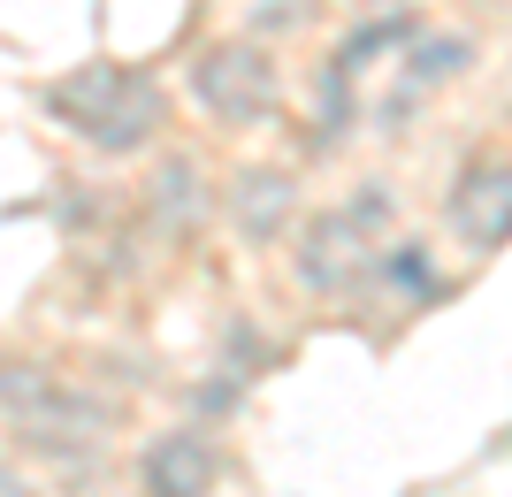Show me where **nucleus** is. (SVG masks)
<instances>
[{"instance_id": "nucleus-1", "label": "nucleus", "mask_w": 512, "mask_h": 497, "mask_svg": "<svg viewBox=\"0 0 512 497\" xmlns=\"http://www.w3.org/2000/svg\"><path fill=\"white\" fill-rule=\"evenodd\" d=\"M46 115L100 153H138L161 138L169 100L138 62H85V69H69L62 85H46Z\"/></svg>"}, {"instance_id": "nucleus-2", "label": "nucleus", "mask_w": 512, "mask_h": 497, "mask_svg": "<svg viewBox=\"0 0 512 497\" xmlns=\"http://www.w3.org/2000/svg\"><path fill=\"white\" fill-rule=\"evenodd\" d=\"M0 413H8V429H16L23 452L54 459V467H85L92 444L115 429V406H107V398L62 383V375L39 368V360H0Z\"/></svg>"}, {"instance_id": "nucleus-3", "label": "nucleus", "mask_w": 512, "mask_h": 497, "mask_svg": "<svg viewBox=\"0 0 512 497\" xmlns=\"http://www.w3.org/2000/svg\"><path fill=\"white\" fill-rule=\"evenodd\" d=\"M192 100L214 115L222 130H253L283 108V77L268 62V46L253 39H214L192 54Z\"/></svg>"}, {"instance_id": "nucleus-4", "label": "nucleus", "mask_w": 512, "mask_h": 497, "mask_svg": "<svg viewBox=\"0 0 512 497\" xmlns=\"http://www.w3.org/2000/svg\"><path fill=\"white\" fill-rule=\"evenodd\" d=\"M367 276H375V230H360L344 207H329V215H314L299 230V283L306 291L344 299V291H360Z\"/></svg>"}, {"instance_id": "nucleus-5", "label": "nucleus", "mask_w": 512, "mask_h": 497, "mask_svg": "<svg viewBox=\"0 0 512 497\" xmlns=\"http://www.w3.org/2000/svg\"><path fill=\"white\" fill-rule=\"evenodd\" d=\"M451 230H459V245H474V253H497V245H505V230H512L505 153H482V161L459 169V184H451Z\"/></svg>"}, {"instance_id": "nucleus-6", "label": "nucleus", "mask_w": 512, "mask_h": 497, "mask_svg": "<svg viewBox=\"0 0 512 497\" xmlns=\"http://www.w3.org/2000/svg\"><path fill=\"white\" fill-rule=\"evenodd\" d=\"M214 482H222V452L199 429H169L138 452V490L146 497H207Z\"/></svg>"}, {"instance_id": "nucleus-7", "label": "nucleus", "mask_w": 512, "mask_h": 497, "mask_svg": "<svg viewBox=\"0 0 512 497\" xmlns=\"http://www.w3.org/2000/svg\"><path fill=\"white\" fill-rule=\"evenodd\" d=\"M207 176H199V161L192 153H176V161H161L153 169V184H146V215H153V230L161 238H192L199 222H207Z\"/></svg>"}, {"instance_id": "nucleus-8", "label": "nucleus", "mask_w": 512, "mask_h": 497, "mask_svg": "<svg viewBox=\"0 0 512 497\" xmlns=\"http://www.w3.org/2000/svg\"><path fill=\"white\" fill-rule=\"evenodd\" d=\"M291 207H299V184H291L283 169H237V176H230V222H237L253 245L283 238Z\"/></svg>"}, {"instance_id": "nucleus-9", "label": "nucleus", "mask_w": 512, "mask_h": 497, "mask_svg": "<svg viewBox=\"0 0 512 497\" xmlns=\"http://www.w3.org/2000/svg\"><path fill=\"white\" fill-rule=\"evenodd\" d=\"M474 69V39H459V31H444V39H421L406 54V85L383 100V130H398V115L421 100V92H436V85H451V77H467Z\"/></svg>"}, {"instance_id": "nucleus-10", "label": "nucleus", "mask_w": 512, "mask_h": 497, "mask_svg": "<svg viewBox=\"0 0 512 497\" xmlns=\"http://www.w3.org/2000/svg\"><path fill=\"white\" fill-rule=\"evenodd\" d=\"M375 276H383L398 299H413V306H421V299H444V276H436V260H428L421 238L383 245V253H375Z\"/></svg>"}, {"instance_id": "nucleus-11", "label": "nucleus", "mask_w": 512, "mask_h": 497, "mask_svg": "<svg viewBox=\"0 0 512 497\" xmlns=\"http://www.w3.org/2000/svg\"><path fill=\"white\" fill-rule=\"evenodd\" d=\"M413 31H421V16H413V8H398V16H383V23H367V31H352V39H344L337 54H329V62H337V69H352V77H360V69L375 62L383 46L413 39Z\"/></svg>"}, {"instance_id": "nucleus-12", "label": "nucleus", "mask_w": 512, "mask_h": 497, "mask_svg": "<svg viewBox=\"0 0 512 497\" xmlns=\"http://www.w3.org/2000/svg\"><path fill=\"white\" fill-rule=\"evenodd\" d=\"M344 130H352V69H321V146H337Z\"/></svg>"}, {"instance_id": "nucleus-13", "label": "nucleus", "mask_w": 512, "mask_h": 497, "mask_svg": "<svg viewBox=\"0 0 512 497\" xmlns=\"http://www.w3.org/2000/svg\"><path fill=\"white\" fill-rule=\"evenodd\" d=\"M253 23H260V31H291V23H306V0H299V8H291V0H268Z\"/></svg>"}, {"instance_id": "nucleus-14", "label": "nucleus", "mask_w": 512, "mask_h": 497, "mask_svg": "<svg viewBox=\"0 0 512 497\" xmlns=\"http://www.w3.org/2000/svg\"><path fill=\"white\" fill-rule=\"evenodd\" d=\"M0 497H31V482H23L16 467H8V459H0Z\"/></svg>"}]
</instances>
